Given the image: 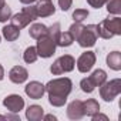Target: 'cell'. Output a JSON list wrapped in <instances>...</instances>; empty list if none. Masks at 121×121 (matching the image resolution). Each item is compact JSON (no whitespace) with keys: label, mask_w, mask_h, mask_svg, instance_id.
I'll return each instance as SVG.
<instances>
[{"label":"cell","mask_w":121,"mask_h":121,"mask_svg":"<svg viewBox=\"0 0 121 121\" xmlns=\"http://www.w3.org/2000/svg\"><path fill=\"white\" fill-rule=\"evenodd\" d=\"M94 64H95V53L94 51H86L77 60V69L81 73H88Z\"/></svg>","instance_id":"obj_8"},{"label":"cell","mask_w":121,"mask_h":121,"mask_svg":"<svg viewBox=\"0 0 121 121\" xmlns=\"http://www.w3.org/2000/svg\"><path fill=\"white\" fill-rule=\"evenodd\" d=\"M0 41H2V37H0Z\"/></svg>","instance_id":"obj_36"},{"label":"cell","mask_w":121,"mask_h":121,"mask_svg":"<svg viewBox=\"0 0 121 121\" xmlns=\"http://www.w3.org/2000/svg\"><path fill=\"white\" fill-rule=\"evenodd\" d=\"M80 87H81V90H83L84 93H93L94 88H95V84L91 81L90 77H86V78H83V80L80 81Z\"/></svg>","instance_id":"obj_24"},{"label":"cell","mask_w":121,"mask_h":121,"mask_svg":"<svg viewBox=\"0 0 121 121\" xmlns=\"http://www.w3.org/2000/svg\"><path fill=\"white\" fill-rule=\"evenodd\" d=\"M34 2H36V0H20V3H23V4H31Z\"/></svg>","instance_id":"obj_33"},{"label":"cell","mask_w":121,"mask_h":121,"mask_svg":"<svg viewBox=\"0 0 121 121\" xmlns=\"http://www.w3.org/2000/svg\"><path fill=\"white\" fill-rule=\"evenodd\" d=\"M87 17H88V10H86V9H76V10L73 12V19H74V22L83 23Z\"/></svg>","instance_id":"obj_25"},{"label":"cell","mask_w":121,"mask_h":121,"mask_svg":"<svg viewBox=\"0 0 121 121\" xmlns=\"http://www.w3.org/2000/svg\"><path fill=\"white\" fill-rule=\"evenodd\" d=\"M98 39V34H97V29H95V24H88V26H84L80 36L76 39L78 41V44L81 47H93L95 44Z\"/></svg>","instance_id":"obj_6"},{"label":"cell","mask_w":121,"mask_h":121,"mask_svg":"<svg viewBox=\"0 0 121 121\" xmlns=\"http://www.w3.org/2000/svg\"><path fill=\"white\" fill-rule=\"evenodd\" d=\"M74 66H76L74 57L70 56V54H64V56H61V57H58L56 61L51 64L50 71H51L54 76H60V74H63V73L73 71V70H74Z\"/></svg>","instance_id":"obj_4"},{"label":"cell","mask_w":121,"mask_h":121,"mask_svg":"<svg viewBox=\"0 0 121 121\" xmlns=\"http://www.w3.org/2000/svg\"><path fill=\"white\" fill-rule=\"evenodd\" d=\"M43 117H44V115H43ZM44 120H47V121H51V120H53V121H56V117H54L53 114H48V115H46V117H44Z\"/></svg>","instance_id":"obj_31"},{"label":"cell","mask_w":121,"mask_h":121,"mask_svg":"<svg viewBox=\"0 0 121 121\" xmlns=\"http://www.w3.org/2000/svg\"><path fill=\"white\" fill-rule=\"evenodd\" d=\"M2 30H3V36H4V39H6L7 41H14V40H17L19 36H20V29L16 27L14 24H7V26H4Z\"/></svg>","instance_id":"obj_17"},{"label":"cell","mask_w":121,"mask_h":121,"mask_svg":"<svg viewBox=\"0 0 121 121\" xmlns=\"http://www.w3.org/2000/svg\"><path fill=\"white\" fill-rule=\"evenodd\" d=\"M3 105L12 112H19L20 110L24 108V100L19 94H12L3 100Z\"/></svg>","instance_id":"obj_9"},{"label":"cell","mask_w":121,"mask_h":121,"mask_svg":"<svg viewBox=\"0 0 121 121\" xmlns=\"http://www.w3.org/2000/svg\"><path fill=\"white\" fill-rule=\"evenodd\" d=\"M37 57H39V54H37V50H36V47H33V46H30V47H27L26 48V51L23 53V60L26 63H34L36 60H37Z\"/></svg>","instance_id":"obj_21"},{"label":"cell","mask_w":121,"mask_h":121,"mask_svg":"<svg viewBox=\"0 0 121 121\" xmlns=\"http://www.w3.org/2000/svg\"><path fill=\"white\" fill-rule=\"evenodd\" d=\"M74 41V37L70 34V31H64V33H60L58 40H57V46L60 47H69L71 46Z\"/></svg>","instance_id":"obj_20"},{"label":"cell","mask_w":121,"mask_h":121,"mask_svg":"<svg viewBox=\"0 0 121 121\" xmlns=\"http://www.w3.org/2000/svg\"><path fill=\"white\" fill-rule=\"evenodd\" d=\"M9 78H10V81L14 83V84H22V83H24V81L29 78V73H27V70H26L24 67L16 66V67H13V69L10 70Z\"/></svg>","instance_id":"obj_13"},{"label":"cell","mask_w":121,"mask_h":121,"mask_svg":"<svg viewBox=\"0 0 121 121\" xmlns=\"http://www.w3.org/2000/svg\"><path fill=\"white\" fill-rule=\"evenodd\" d=\"M67 117L70 120H80L84 117V108L81 100H74L67 107Z\"/></svg>","instance_id":"obj_11"},{"label":"cell","mask_w":121,"mask_h":121,"mask_svg":"<svg viewBox=\"0 0 121 121\" xmlns=\"http://www.w3.org/2000/svg\"><path fill=\"white\" fill-rule=\"evenodd\" d=\"M98 120H103V121H108V117L104 115V114H100V111L97 114L93 115V121H98Z\"/></svg>","instance_id":"obj_30"},{"label":"cell","mask_w":121,"mask_h":121,"mask_svg":"<svg viewBox=\"0 0 121 121\" xmlns=\"http://www.w3.org/2000/svg\"><path fill=\"white\" fill-rule=\"evenodd\" d=\"M43 115H44V111H43L41 105L33 104V105H29V108L26 110V117L30 121H40L43 118Z\"/></svg>","instance_id":"obj_14"},{"label":"cell","mask_w":121,"mask_h":121,"mask_svg":"<svg viewBox=\"0 0 121 121\" xmlns=\"http://www.w3.org/2000/svg\"><path fill=\"white\" fill-rule=\"evenodd\" d=\"M3 4H6V0H0V7H2Z\"/></svg>","instance_id":"obj_34"},{"label":"cell","mask_w":121,"mask_h":121,"mask_svg":"<svg viewBox=\"0 0 121 121\" xmlns=\"http://www.w3.org/2000/svg\"><path fill=\"white\" fill-rule=\"evenodd\" d=\"M24 91H26V94H27L30 98H33V100H40V98L44 95V93H46V87H44L41 83H39V81H30V83L24 87Z\"/></svg>","instance_id":"obj_10"},{"label":"cell","mask_w":121,"mask_h":121,"mask_svg":"<svg viewBox=\"0 0 121 121\" xmlns=\"http://www.w3.org/2000/svg\"><path fill=\"white\" fill-rule=\"evenodd\" d=\"M83 108H84V115L93 117L94 114H97L100 111V104L97 100L88 98L87 101H83Z\"/></svg>","instance_id":"obj_15"},{"label":"cell","mask_w":121,"mask_h":121,"mask_svg":"<svg viewBox=\"0 0 121 121\" xmlns=\"http://www.w3.org/2000/svg\"><path fill=\"white\" fill-rule=\"evenodd\" d=\"M44 87L48 93V103L54 107H63L67 101L69 94L73 90V83L70 78L61 77L48 81Z\"/></svg>","instance_id":"obj_1"},{"label":"cell","mask_w":121,"mask_h":121,"mask_svg":"<svg viewBox=\"0 0 121 121\" xmlns=\"http://www.w3.org/2000/svg\"><path fill=\"white\" fill-rule=\"evenodd\" d=\"M120 93H121V80L120 78H115L111 81H104L100 86V95L107 103L112 101Z\"/></svg>","instance_id":"obj_5"},{"label":"cell","mask_w":121,"mask_h":121,"mask_svg":"<svg viewBox=\"0 0 121 121\" xmlns=\"http://www.w3.org/2000/svg\"><path fill=\"white\" fill-rule=\"evenodd\" d=\"M60 33H61V27H60V23H54L53 26L47 27V36H48L50 39H53V40L56 41V44H57V40H58Z\"/></svg>","instance_id":"obj_22"},{"label":"cell","mask_w":121,"mask_h":121,"mask_svg":"<svg viewBox=\"0 0 121 121\" xmlns=\"http://www.w3.org/2000/svg\"><path fill=\"white\" fill-rule=\"evenodd\" d=\"M29 34H30V37L39 40V39H41L43 36L47 34V27H46L44 24H41V23H34V24L30 27Z\"/></svg>","instance_id":"obj_18"},{"label":"cell","mask_w":121,"mask_h":121,"mask_svg":"<svg viewBox=\"0 0 121 121\" xmlns=\"http://www.w3.org/2000/svg\"><path fill=\"white\" fill-rule=\"evenodd\" d=\"M0 120H6V117L4 115H0Z\"/></svg>","instance_id":"obj_35"},{"label":"cell","mask_w":121,"mask_h":121,"mask_svg":"<svg viewBox=\"0 0 121 121\" xmlns=\"http://www.w3.org/2000/svg\"><path fill=\"white\" fill-rule=\"evenodd\" d=\"M4 78V70H3V66L0 64V81Z\"/></svg>","instance_id":"obj_32"},{"label":"cell","mask_w":121,"mask_h":121,"mask_svg":"<svg viewBox=\"0 0 121 121\" xmlns=\"http://www.w3.org/2000/svg\"><path fill=\"white\" fill-rule=\"evenodd\" d=\"M36 12H37V17H48L54 14L56 7L51 3V0H40L36 4Z\"/></svg>","instance_id":"obj_12"},{"label":"cell","mask_w":121,"mask_h":121,"mask_svg":"<svg viewBox=\"0 0 121 121\" xmlns=\"http://www.w3.org/2000/svg\"><path fill=\"white\" fill-rule=\"evenodd\" d=\"M90 78H91V81L95 84V87H100L104 81H107V73H105L104 70L98 69V70H95V71L90 76Z\"/></svg>","instance_id":"obj_19"},{"label":"cell","mask_w":121,"mask_h":121,"mask_svg":"<svg viewBox=\"0 0 121 121\" xmlns=\"http://www.w3.org/2000/svg\"><path fill=\"white\" fill-rule=\"evenodd\" d=\"M107 2H108V0H87V3H88L91 7H94V9H100V7H103Z\"/></svg>","instance_id":"obj_28"},{"label":"cell","mask_w":121,"mask_h":121,"mask_svg":"<svg viewBox=\"0 0 121 121\" xmlns=\"http://www.w3.org/2000/svg\"><path fill=\"white\" fill-rule=\"evenodd\" d=\"M83 24L81 23H78V22H74V24H71L70 26V29H69V31H70V34L74 37V40L80 36V33H81V30H83Z\"/></svg>","instance_id":"obj_27"},{"label":"cell","mask_w":121,"mask_h":121,"mask_svg":"<svg viewBox=\"0 0 121 121\" xmlns=\"http://www.w3.org/2000/svg\"><path fill=\"white\" fill-rule=\"evenodd\" d=\"M95 29H97L98 37L105 39V40H108L114 36H120L121 34V19L120 17L104 19L103 22L95 24Z\"/></svg>","instance_id":"obj_2"},{"label":"cell","mask_w":121,"mask_h":121,"mask_svg":"<svg viewBox=\"0 0 121 121\" xmlns=\"http://www.w3.org/2000/svg\"><path fill=\"white\" fill-rule=\"evenodd\" d=\"M12 17V9L7 4H3L0 7V23H4L7 20H10Z\"/></svg>","instance_id":"obj_26"},{"label":"cell","mask_w":121,"mask_h":121,"mask_svg":"<svg viewBox=\"0 0 121 121\" xmlns=\"http://www.w3.org/2000/svg\"><path fill=\"white\" fill-rule=\"evenodd\" d=\"M56 47H57L56 41H54L53 39H50V37L46 34V36H43L41 39H39L37 46H36V50H37V54H39L40 57L48 58V57H51V56L56 53Z\"/></svg>","instance_id":"obj_7"},{"label":"cell","mask_w":121,"mask_h":121,"mask_svg":"<svg viewBox=\"0 0 121 121\" xmlns=\"http://www.w3.org/2000/svg\"><path fill=\"white\" fill-rule=\"evenodd\" d=\"M73 4V0H58V6L63 12H67Z\"/></svg>","instance_id":"obj_29"},{"label":"cell","mask_w":121,"mask_h":121,"mask_svg":"<svg viewBox=\"0 0 121 121\" xmlns=\"http://www.w3.org/2000/svg\"><path fill=\"white\" fill-rule=\"evenodd\" d=\"M107 10L110 14H120L121 13V0H108Z\"/></svg>","instance_id":"obj_23"},{"label":"cell","mask_w":121,"mask_h":121,"mask_svg":"<svg viewBox=\"0 0 121 121\" xmlns=\"http://www.w3.org/2000/svg\"><path fill=\"white\" fill-rule=\"evenodd\" d=\"M37 19V12H36V6H29V7H23V10L14 16L10 17L12 24H14L19 29H23L26 26H29L33 20Z\"/></svg>","instance_id":"obj_3"},{"label":"cell","mask_w":121,"mask_h":121,"mask_svg":"<svg viewBox=\"0 0 121 121\" xmlns=\"http://www.w3.org/2000/svg\"><path fill=\"white\" fill-rule=\"evenodd\" d=\"M107 66L115 71L121 70V53L120 51H112L107 56Z\"/></svg>","instance_id":"obj_16"}]
</instances>
